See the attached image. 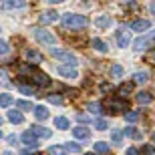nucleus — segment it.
<instances>
[{
  "label": "nucleus",
  "mask_w": 155,
  "mask_h": 155,
  "mask_svg": "<svg viewBox=\"0 0 155 155\" xmlns=\"http://www.w3.org/2000/svg\"><path fill=\"white\" fill-rule=\"evenodd\" d=\"M125 121L127 123H135V121H139V113H135V111H127L125 113Z\"/></svg>",
  "instance_id": "nucleus-30"
},
{
  "label": "nucleus",
  "mask_w": 155,
  "mask_h": 155,
  "mask_svg": "<svg viewBox=\"0 0 155 155\" xmlns=\"http://www.w3.org/2000/svg\"><path fill=\"white\" fill-rule=\"evenodd\" d=\"M151 22L149 20H135V22L131 24V28L135 30V32H145V30H149Z\"/></svg>",
  "instance_id": "nucleus-11"
},
{
  "label": "nucleus",
  "mask_w": 155,
  "mask_h": 155,
  "mask_svg": "<svg viewBox=\"0 0 155 155\" xmlns=\"http://www.w3.org/2000/svg\"><path fill=\"white\" fill-rule=\"evenodd\" d=\"M35 117L38 121H46L48 117H51V113H48V109H46V107H42V105H40V107H35Z\"/></svg>",
  "instance_id": "nucleus-14"
},
{
  "label": "nucleus",
  "mask_w": 155,
  "mask_h": 155,
  "mask_svg": "<svg viewBox=\"0 0 155 155\" xmlns=\"http://www.w3.org/2000/svg\"><path fill=\"white\" fill-rule=\"evenodd\" d=\"M22 143L28 147V149H35V147H38V137H36L32 131H24L22 133Z\"/></svg>",
  "instance_id": "nucleus-5"
},
{
  "label": "nucleus",
  "mask_w": 155,
  "mask_h": 155,
  "mask_svg": "<svg viewBox=\"0 0 155 155\" xmlns=\"http://www.w3.org/2000/svg\"><path fill=\"white\" fill-rule=\"evenodd\" d=\"M18 111H35V107L28 101H18Z\"/></svg>",
  "instance_id": "nucleus-32"
},
{
  "label": "nucleus",
  "mask_w": 155,
  "mask_h": 155,
  "mask_svg": "<svg viewBox=\"0 0 155 155\" xmlns=\"http://www.w3.org/2000/svg\"><path fill=\"white\" fill-rule=\"evenodd\" d=\"M48 153H51V155H64V149H63V147H54V145H52L51 149H48Z\"/></svg>",
  "instance_id": "nucleus-36"
},
{
  "label": "nucleus",
  "mask_w": 155,
  "mask_h": 155,
  "mask_svg": "<svg viewBox=\"0 0 155 155\" xmlns=\"http://www.w3.org/2000/svg\"><path fill=\"white\" fill-rule=\"evenodd\" d=\"M24 57H26V61H30V63H40V61H42V54H40L38 51H35V48H26Z\"/></svg>",
  "instance_id": "nucleus-10"
},
{
  "label": "nucleus",
  "mask_w": 155,
  "mask_h": 155,
  "mask_svg": "<svg viewBox=\"0 0 155 155\" xmlns=\"http://www.w3.org/2000/svg\"><path fill=\"white\" fill-rule=\"evenodd\" d=\"M151 12H153V14H155V2H153V4H151Z\"/></svg>",
  "instance_id": "nucleus-41"
},
{
  "label": "nucleus",
  "mask_w": 155,
  "mask_h": 155,
  "mask_svg": "<svg viewBox=\"0 0 155 155\" xmlns=\"http://www.w3.org/2000/svg\"><path fill=\"white\" fill-rule=\"evenodd\" d=\"M32 32H35V38L38 40V42H42V45H54V42H57V38H54V35H51L48 30L35 28Z\"/></svg>",
  "instance_id": "nucleus-4"
},
{
  "label": "nucleus",
  "mask_w": 155,
  "mask_h": 155,
  "mask_svg": "<svg viewBox=\"0 0 155 155\" xmlns=\"http://www.w3.org/2000/svg\"><path fill=\"white\" fill-rule=\"evenodd\" d=\"M131 91H133V83H123V85L119 87V95H121V97L131 95Z\"/></svg>",
  "instance_id": "nucleus-24"
},
{
  "label": "nucleus",
  "mask_w": 155,
  "mask_h": 155,
  "mask_svg": "<svg viewBox=\"0 0 155 155\" xmlns=\"http://www.w3.org/2000/svg\"><path fill=\"white\" fill-rule=\"evenodd\" d=\"M10 105H12V97L8 93H2L0 95V107H10Z\"/></svg>",
  "instance_id": "nucleus-27"
},
{
  "label": "nucleus",
  "mask_w": 155,
  "mask_h": 155,
  "mask_svg": "<svg viewBox=\"0 0 155 155\" xmlns=\"http://www.w3.org/2000/svg\"><path fill=\"white\" fill-rule=\"evenodd\" d=\"M91 46L95 48V51H99V52H107L109 51V45H107L105 40H101V38H91Z\"/></svg>",
  "instance_id": "nucleus-12"
},
{
  "label": "nucleus",
  "mask_w": 155,
  "mask_h": 155,
  "mask_svg": "<svg viewBox=\"0 0 155 155\" xmlns=\"http://www.w3.org/2000/svg\"><path fill=\"white\" fill-rule=\"evenodd\" d=\"M22 113H20V111L18 109H14V111H10V113H8V121H10V123H14V125H18V123H22Z\"/></svg>",
  "instance_id": "nucleus-21"
},
{
  "label": "nucleus",
  "mask_w": 155,
  "mask_h": 155,
  "mask_svg": "<svg viewBox=\"0 0 155 155\" xmlns=\"http://www.w3.org/2000/svg\"><path fill=\"white\" fill-rule=\"evenodd\" d=\"M51 54L54 58H58L61 63H64L67 67H71V69H77V57L73 54V52H69V51H58V48H51Z\"/></svg>",
  "instance_id": "nucleus-2"
},
{
  "label": "nucleus",
  "mask_w": 155,
  "mask_h": 155,
  "mask_svg": "<svg viewBox=\"0 0 155 155\" xmlns=\"http://www.w3.org/2000/svg\"><path fill=\"white\" fill-rule=\"evenodd\" d=\"M77 119H79L81 123H87V121H89V117H87V115H77Z\"/></svg>",
  "instance_id": "nucleus-39"
},
{
  "label": "nucleus",
  "mask_w": 155,
  "mask_h": 155,
  "mask_svg": "<svg viewBox=\"0 0 155 155\" xmlns=\"http://www.w3.org/2000/svg\"><path fill=\"white\" fill-rule=\"evenodd\" d=\"M57 73L58 75H63V77H67V79H75L77 77V69H71V67H57Z\"/></svg>",
  "instance_id": "nucleus-13"
},
{
  "label": "nucleus",
  "mask_w": 155,
  "mask_h": 155,
  "mask_svg": "<svg viewBox=\"0 0 155 155\" xmlns=\"http://www.w3.org/2000/svg\"><path fill=\"white\" fill-rule=\"evenodd\" d=\"M18 91L22 93V95H35V89L30 85H18Z\"/></svg>",
  "instance_id": "nucleus-33"
},
{
  "label": "nucleus",
  "mask_w": 155,
  "mask_h": 155,
  "mask_svg": "<svg viewBox=\"0 0 155 155\" xmlns=\"http://www.w3.org/2000/svg\"><path fill=\"white\" fill-rule=\"evenodd\" d=\"M151 139H153V145H155V133H153V137H151Z\"/></svg>",
  "instance_id": "nucleus-43"
},
{
  "label": "nucleus",
  "mask_w": 155,
  "mask_h": 155,
  "mask_svg": "<svg viewBox=\"0 0 155 155\" xmlns=\"http://www.w3.org/2000/svg\"><path fill=\"white\" fill-rule=\"evenodd\" d=\"M143 155H153V147H151V145H145L143 147Z\"/></svg>",
  "instance_id": "nucleus-38"
},
{
  "label": "nucleus",
  "mask_w": 155,
  "mask_h": 155,
  "mask_svg": "<svg viewBox=\"0 0 155 155\" xmlns=\"http://www.w3.org/2000/svg\"><path fill=\"white\" fill-rule=\"evenodd\" d=\"M48 101H51V103H54V105H63L64 103L63 97H58V95H48Z\"/></svg>",
  "instance_id": "nucleus-35"
},
{
  "label": "nucleus",
  "mask_w": 155,
  "mask_h": 155,
  "mask_svg": "<svg viewBox=\"0 0 155 155\" xmlns=\"http://www.w3.org/2000/svg\"><path fill=\"white\" fill-rule=\"evenodd\" d=\"M32 79H35V83H36L38 87H48V85H51V79H48V75L40 73V71H35V73H32Z\"/></svg>",
  "instance_id": "nucleus-7"
},
{
  "label": "nucleus",
  "mask_w": 155,
  "mask_h": 155,
  "mask_svg": "<svg viewBox=\"0 0 155 155\" xmlns=\"http://www.w3.org/2000/svg\"><path fill=\"white\" fill-rule=\"evenodd\" d=\"M57 16H58V14L54 10H45L42 14H40V22H42V24H51V22L57 20Z\"/></svg>",
  "instance_id": "nucleus-9"
},
{
  "label": "nucleus",
  "mask_w": 155,
  "mask_h": 155,
  "mask_svg": "<svg viewBox=\"0 0 155 155\" xmlns=\"http://www.w3.org/2000/svg\"><path fill=\"white\" fill-rule=\"evenodd\" d=\"M105 107H107V111L111 115H119V113L127 111V101L125 99H111V101L105 103Z\"/></svg>",
  "instance_id": "nucleus-3"
},
{
  "label": "nucleus",
  "mask_w": 155,
  "mask_h": 155,
  "mask_svg": "<svg viewBox=\"0 0 155 155\" xmlns=\"http://www.w3.org/2000/svg\"><path fill=\"white\" fill-rule=\"evenodd\" d=\"M95 24H97L99 28H109L111 24H113V20H111L109 16H105V14H103V16H97V20H95Z\"/></svg>",
  "instance_id": "nucleus-20"
},
{
  "label": "nucleus",
  "mask_w": 155,
  "mask_h": 155,
  "mask_svg": "<svg viewBox=\"0 0 155 155\" xmlns=\"http://www.w3.org/2000/svg\"><path fill=\"white\" fill-rule=\"evenodd\" d=\"M125 135H127V137H131V139H135V141H141V139H143V133L139 131V129H135V127H127Z\"/></svg>",
  "instance_id": "nucleus-16"
},
{
  "label": "nucleus",
  "mask_w": 155,
  "mask_h": 155,
  "mask_svg": "<svg viewBox=\"0 0 155 155\" xmlns=\"http://www.w3.org/2000/svg\"><path fill=\"white\" fill-rule=\"evenodd\" d=\"M73 135H75V139H87L91 135V131H89L87 127H75V129H73Z\"/></svg>",
  "instance_id": "nucleus-18"
},
{
  "label": "nucleus",
  "mask_w": 155,
  "mask_h": 155,
  "mask_svg": "<svg viewBox=\"0 0 155 155\" xmlns=\"http://www.w3.org/2000/svg\"><path fill=\"white\" fill-rule=\"evenodd\" d=\"M2 155H14V153H10V151H4V153H2Z\"/></svg>",
  "instance_id": "nucleus-42"
},
{
  "label": "nucleus",
  "mask_w": 155,
  "mask_h": 155,
  "mask_svg": "<svg viewBox=\"0 0 155 155\" xmlns=\"http://www.w3.org/2000/svg\"><path fill=\"white\" fill-rule=\"evenodd\" d=\"M111 75L115 77V79H119V77H123V67H121V64H113V67H111Z\"/></svg>",
  "instance_id": "nucleus-28"
},
{
  "label": "nucleus",
  "mask_w": 155,
  "mask_h": 155,
  "mask_svg": "<svg viewBox=\"0 0 155 155\" xmlns=\"http://www.w3.org/2000/svg\"><path fill=\"white\" fill-rule=\"evenodd\" d=\"M147 79H149V75H147L145 71H139V73L133 75V85H145Z\"/></svg>",
  "instance_id": "nucleus-15"
},
{
  "label": "nucleus",
  "mask_w": 155,
  "mask_h": 155,
  "mask_svg": "<svg viewBox=\"0 0 155 155\" xmlns=\"http://www.w3.org/2000/svg\"><path fill=\"white\" fill-rule=\"evenodd\" d=\"M129 42H131V38H129V35L121 30L119 35H117V45H119L121 48H127V46H129Z\"/></svg>",
  "instance_id": "nucleus-17"
},
{
  "label": "nucleus",
  "mask_w": 155,
  "mask_h": 155,
  "mask_svg": "<svg viewBox=\"0 0 155 155\" xmlns=\"http://www.w3.org/2000/svg\"><path fill=\"white\" fill-rule=\"evenodd\" d=\"M0 123H2V119H0Z\"/></svg>",
  "instance_id": "nucleus-44"
},
{
  "label": "nucleus",
  "mask_w": 155,
  "mask_h": 155,
  "mask_svg": "<svg viewBox=\"0 0 155 155\" xmlns=\"http://www.w3.org/2000/svg\"><path fill=\"white\" fill-rule=\"evenodd\" d=\"M63 24L69 26V28H85L87 24H89V20L85 16H81V14L67 12V14H63Z\"/></svg>",
  "instance_id": "nucleus-1"
},
{
  "label": "nucleus",
  "mask_w": 155,
  "mask_h": 155,
  "mask_svg": "<svg viewBox=\"0 0 155 155\" xmlns=\"http://www.w3.org/2000/svg\"><path fill=\"white\" fill-rule=\"evenodd\" d=\"M127 155H139V151L137 149H129V151H127Z\"/></svg>",
  "instance_id": "nucleus-40"
},
{
  "label": "nucleus",
  "mask_w": 155,
  "mask_h": 155,
  "mask_svg": "<svg viewBox=\"0 0 155 155\" xmlns=\"http://www.w3.org/2000/svg\"><path fill=\"white\" fill-rule=\"evenodd\" d=\"M64 149L71 151V153H81V145H77L75 141H71V143H64Z\"/></svg>",
  "instance_id": "nucleus-29"
},
{
  "label": "nucleus",
  "mask_w": 155,
  "mask_h": 155,
  "mask_svg": "<svg viewBox=\"0 0 155 155\" xmlns=\"http://www.w3.org/2000/svg\"><path fill=\"white\" fill-rule=\"evenodd\" d=\"M54 125H57V129H61V131H67V129L71 127V123H69V119H67V117H57Z\"/></svg>",
  "instance_id": "nucleus-22"
},
{
  "label": "nucleus",
  "mask_w": 155,
  "mask_h": 155,
  "mask_svg": "<svg viewBox=\"0 0 155 155\" xmlns=\"http://www.w3.org/2000/svg\"><path fill=\"white\" fill-rule=\"evenodd\" d=\"M153 40H155V32L149 35V36H141V38H137V40H135V51H145Z\"/></svg>",
  "instance_id": "nucleus-6"
},
{
  "label": "nucleus",
  "mask_w": 155,
  "mask_h": 155,
  "mask_svg": "<svg viewBox=\"0 0 155 155\" xmlns=\"http://www.w3.org/2000/svg\"><path fill=\"white\" fill-rule=\"evenodd\" d=\"M87 155H91V153H87Z\"/></svg>",
  "instance_id": "nucleus-45"
},
{
  "label": "nucleus",
  "mask_w": 155,
  "mask_h": 155,
  "mask_svg": "<svg viewBox=\"0 0 155 155\" xmlns=\"http://www.w3.org/2000/svg\"><path fill=\"white\" fill-rule=\"evenodd\" d=\"M22 6H26V2H12V0L2 2V8L4 10H8V8H22Z\"/></svg>",
  "instance_id": "nucleus-25"
},
{
  "label": "nucleus",
  "mask_w": 155,
  "mask_h": 155,
  "mask_svg": "<svg viewBox=\"0 0 155 155\" xmlns=\"http://www.w3.org/2000/svg\"><path fill=\"white\" fill-rule=\"evenodd\" d=\"M107 127H109V121L107 119H97L95 121V129H99V131H105Z\"/></svg>",
  "instance_id": "nucleus-31"
},
{
  "label": "nucleus",
  "mask_w": 155,
  "mask_h": 155,
  "mask_svg": "<svg viewBox=\"0 0 155 155\" xmlns=\"http://www.w3.org/2000/svg\"><path fill=\"white\" fill-rule=\"evenodd\" d=\"M8 51H10V46L6 45L4 40H0V54H6V52H8Z\"/></svg>",
  "instance_id": "nucleus-37"
},
{
  "label": "nucleus",
  "mask_w": 155,
  "mask_h": 155,
  "mask_svg": "<svg viewBox=\"0 0 155 155\" xmlns=\"http://www.w3.org/2000/svg\"><path fill=\"white\" fill-rule=\"evenodd\" d=\"M87 109H89V113H93V115H99V113L103 111V105H101V103H89V105H87Z\"/></svg>",
  "instance_id": "nucleus-26"
},
{
  "label": "nucleus",
  "mask_w": 155,
  "mask_h": 155,
  "mask_svg": "<svg viewBox=\"0 0 155 155\" xmlns=\"http://www.w3.org/2000/svg\"><path fill=\"white\" fill-rule=\"evenodd\" d=\"M135 99H137V103H139V105H149L151 101H153V97H151L149 93H145V91H143V93H139Z\"/></svg>",
  "instance_id": "nucleus-23"
},
{
  "label": "nucleus",
  "mask_w": 155,
  "mask_h": 155,
  "mask_svg": "<svg viewBox=\"0 0 155 155\" xmlns=\"http://www.w3.org/2000/svg\"><path fill=\"white\" fill-rule=\"evenodd\" d=\"M30 131L35 133L36 137H42V139H51V137H52V131H51V129H46V127H38V125H35L32 129H30Z\"/></svg>",
  "instance_id": "nucleus-8"
},
{
  "label": "nucleus",
  "mask_w": 155,
  "mask_h": 155,
  "mask_svg": "<svg viewBox=\"0 0 155 155\" xmlns=\"http://www.w3.org/2000/svg\"><path fill=\"white\" fill-rule=\"evenodd\" d=\"M93 149H95V153H99V155H107L109 153V145L105 143V141H97V143L93 145Z\"/></svg>",
  "instance_id": "nucleus-19"
},
{
  "label": "nucleus",
  "mask_w": 155,
  "mask_h": 155,
  "mask_svg": "<svg viewBox=\"0 0 155 155\" xmlns=\"http://www.w3.org/2000/svg\"><path fill=\"white\" fill-rule=\"evenodd\" d=\"M111 139H113V143H121V141H123V133H121L119 129H115V131L111 133Z\"/></svg>",
  "instance_id": "nucleus-34"
}]
</instances>
